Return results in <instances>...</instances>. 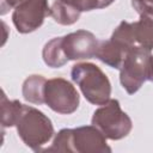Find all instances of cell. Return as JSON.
Segmentation results:
<instances>
[{"label":"cell","mask_w":153,"mask_h":153,"mask_svg":"<svg viewBox=\"0 0 153 153\" xmlns=\"http://www.w3.org/2000/svg\"><path fill=\"white\" fill-rule=\"evenodd\" d=\"M14 127L22 141L32 151L42 152L54 135L50 118L38 109L23 104Z\"/></svg>","instance_id":"1"},{"label":"cell","mask_w":153,"mask_h":153,"mask_svg":"<svg viewBox=\"0 0 153 153\" xmlns=\"http://www.w3.org/2000/svg\"><path fill=\"white\" fill-rule=\"evenodd\" d=\"M71 76L91 104L104 105L110 100L111 84L105 73L94 63L80 62L74 65Z\"/></svg>","instance_id":"2"},{"label":"cell","mask_w":153,"mask_h":153,"mask_svg":"<svg viewBox=\"0 0 153 153\" xmlns=\"http://www.w3.org/2000/svg\"><path fill=\"white\" fill-rule=\"evenodd\" d=\"M153 74V55L151 50L135 45L126 55L120 67V81L129 93L137 92L145 81L151 80Z\"/></svg>","instance_id":"3"},{"label":"cell","mask_w":153,"mask_h":153,"mask_svg":"<svg viewBox=\"0 0 153 153\" xmlns=\"http://www.w3.org/2000/svg\"><path fill=\"white\" fill-rule=\"evenodd\" d=\"M91 122L110 140H121L133 129L130 117L121 109L117 99H110L98 108L93 112Z\"/></svg>","instance_id":"4"},{"label":"cell","mask_w":153,"mask_h":153,"mask_svg":"<svg viewBox=\"0 0 153 153\" xmlns=\"http://www.w3.org/2000/svg\"><path fill=\"white\" fill-rule=\"evenodd\" d=\"M44 103L57 114L69 115L76 111L80 97L76 88L68 80L54 78L45 82Z\"/></svg>","instance_id":"5"},{"label":"cell","mask_w":153,"mask_h":153,"mask_svg":"<svg viewBox=\"0 0 153 153\" xmlns=\"http://www.w3.org/2000/svg\"><path fill=\"white\" fill-rule=\"evenodd\" d=\"M47 16H50L48 0H24L12 14V22L20 33H30L42 26Z\"/></svg>","instance_id":"6"},{"label":"cell","mask_w":153,"mask_h":153,"mask_svg":"<svg viewBox=\"0 0 153 153\" xmlns=\"http://www.w3.org/2000/svg\"><path fill=\"white\" fill-rule=\"evenodd\" d=\"M68 152L110 153L105 135L96 126H84L68 129Z\"/></svg>","instance_id":"7"},{"label":"cell","mask_w":153,"mask_h":153,"mask_svg":"<svg viewBox=\"0 0 153 153\" xmlns=\"http://www.w3.org/2000/svg\"><path fill=\"white\" fill-rule=\"evenodd\" d=\"M99 41L86 30H78L62 37V47L69 60H88L96 57Z\"/></svg>","instance_id":"8"},{"label":"cell","mask_w":153,"mask_h":153,"mask_svg":"<svg viewBox=\"0 0 153 153\" xmlns=\"http://www.w3.org/2000/svg\"><path fill=\"white\" fill-rule=\"evenodd\" d=\"M134 10L140 14V19L134 22L136 43L148 50H153V6L131 0Z\"/></svg>","instance_id":"9"},{"label":"cell","mask_w":153,"mask_h":153,"mask_svg":"<svg viewBox=\"0 0 153 153\" xmlns=\"http://www.w3.org/2000/svg\"><path fill=\"white\" fill-rule=\"evenodd\" d=\"M127 55V51L121 48L117 43H115L112 39L108 41H99V45L96 53V57L104 62L105 65L112 67V68H118L121 67L124 57Z\"/></svg>","instance_id":"10"},{"label":"cell","mask_w":153,"mask_h":153,"mask_svg":"<svg viewBox=\"0 0 153 153\" xmlns=\"http://www.w3.org/2000/svg\"><path fill=\"white\" fill-rule=\"evenodd\" d=\"M45 78L42 75H30L25 79L22 87L23 97L26 102L41 105L44 103V87H45Z\"/></svg>","instance_id":"11"},{"label":"cell","mask_w":153,"mask_h":153,"mask_svg":"<svg viewBox=\"0 0 153 153\" xmlns=\"http://www.w3.org/2000/svg\"><path fill=\"white\" fill-rule=\"evenodd\" d=\"M42 57L44 63L51 68H60L66 65L68 59L62 47V37H55L47 42L42 50Z\"/></svg>","instance_id":"12"},{"label":"cell","mask_w":153,"mask_h":153,"mask_svg":"<svg viewBox=\"0 0 153 153\" xmlns=\"http://www.w3.org/2000/svg\"><path fill=\"white\" fill-rule=\"evenodd\" d=\"M80 14L81 11L61 0H56L50 7V16L57 24L61 25H72L76 23L80 18Z\"/></svg>","instance_id":"13"},{"label":"cell","mask_w":153,"mask_h":153,"mask_svg":"<svg viewBox=\"0 0 153 153\" xmlns=\"http://www.w3.org/2000/svg\"><path fill=\"white\" fill-rule=\"evenodd\" d=\"M22 106H23V104L19 100H10V99H7L5 92H2V96H1V124H2V128L14 127Z\"/></svg>","instance_id":"14"},{"label":"cell","mask_w":153,"mask_h":153,"mask_svg":"<svg viewBox=\"0 0 153 153\" xmlns=\"http://www.w3.org/2000/svg\"><path fill=\"white\" fill-rule=\"evenodd\" d=\"M66 4H69L74 7H76L79 11L85 12V11H92V10H97L96 2L94 0H61Z\"/></svg>","instance_id":"15"},{"label":"cell","mask_w":153,"mask_h":153,"mask_svg":"<svg viewBox=\"0 0 153 153\" xmlns=\"http://www.w3.org/2000/svg\"><path fill=\"white\" fill-rule=\"evenodd\" d=\"M24 0H0V13L1 16L6 14L10 10L16 8L19 4H22Z\"/></svg>","instance_id":"16"},{"label":"cell","mask_w":153,"mask_h":153,"mask_svg":"<svg viewBox=\"0 0 153 153\" xmlns=\"http://www.w3.org/2000/svg\"><path fill=\"white\" fill-rule=\"evenodd\" d=\"M115 0H94L96 2V6H97V10L99 8H104V7H108L109 5H111Z\"/></svg>","instance_id":"17"},{"label":"cell","mask_w":153,"mask_h":153,"mask_svg":"<svg viewBox=\"0 0 153 153\" xmlns=\"http://www.w3.org/2000/svg\"><path fill=\"white\" fill-rule=\"evenodd\" d=\"M134 1H137V2H141V4H145V5L153 6V0H134Z\"/></svg>","instance_id":"18"},{"label":"cell","mask_w":153,"mask_h":153,"mask_svg":"<svg viewBox=\"0 0 153 153\" xmlns=\"http://www.w3.org/2000/svg\"><path fill=\"white\" fill-rule=\"evenodd\" d=\"M151 81H153V74H152V78H151Z\"/></svg>","instance_id":"19"}]
</instances>
